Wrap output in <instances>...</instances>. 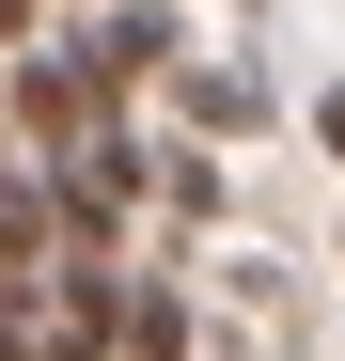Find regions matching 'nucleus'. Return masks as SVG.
<instances>
[{
  "label": "nucleus",
  "instance_id": "6e6552de",
  "mask_svg": "<svg viewBox=\"0 0 345 361\" xmlns=\"http://www.w3.org/2000/svg\"><path fill=\"white\" fill-rule=\"evenodd\" d=\"M314 142H330V157H345V79H330V94H314Z\"/></svg>",
  "mask_w": 345,
  "mask_h": 361
},
{
  "label": "nucleus",
  "instance_id": "423d86ee",
  "mask_svg": "<svg viewBox=\"0 0 345 361\" xmlns=\"http://www.w3.org/2000/svg\"><path fill=\"white\" fill-rule=\"evenodd\" d=\"M220 204H236V189H220V142H189V126H172V142H157V235L189 252V235H204Z\"/></svg>",
  "mask_w": 345,
  "mask_h": 361
},
{
  "label": "nucleus",
  "instance_id": "7ed1b4c3",
  "mask_svg": "<svg viewBox=\"0 0 345 361\" xmlns=\"http://www.w3.org/2000/svg\"><path fill=\"white\" fill-rule=\"evenodd\" d=\"M157 94H172V126H189V142H251L267 110H282V94H267V63H172Z\"/></svg>",
  "mask_w": 345,
  "mask_h": 361
},
{
  "label": "nucleus",
  "instance_id": "39448f33",
  "mask_svg": "<svg viewBox=\"0 0 345 361\" xmlns=\"http://www.w3.org/2000/svg\"><path fill=\"white\" fill-rule=\"evenodd\" d=\"M47 267H63V220H47V173H32V157H0V298H16V283H47Z\"/></svg>",
  "mask_w": 345,
  "mask_h": 361
},
{
  "label": "nucleus",
  "instance_id": "20e7f679",
  "mask_svg": "<svg viewBox=\"0 0 345 361\" xmlns=\"http://www.w3.org/2000/svg\"><path fill=\"white\" fill-rule=\"evenodd\" d=\"M110 361H204V314L172 267H126V314H110Z\"/></svg>",
  "mask_w": 345,
  "mask_h": 361
},
{
  "label": "nucleus",
  "instance_id": "f03ea898",
  "mask_svg": "<svg viewBox=\"0 0 345 361\" xmlns=\"http://www.w3.org/2000/svg\"><path fill=\"white\" fill-rule=\"evenodd\" d=\"M94 126H126V110H110V94L79 79V47H63V32L0 63V142H16V157H79Z\"/></svg>",
  "mask_w": 345,
  "mask_h": 361
},
{
  "label": "nucleus",
  "instance_id": "0eeeda50",
  "mask_svg": "<svg viewBox=\"0 0 345 361\" xmlns=\"http://www.w3.org/2000/svg\"><path fill=\"white\" fill-rule=\"evenodd\" d=\"M16 47H47V0H0V63H16Z\"/></svg>",
  "mask_w": 345,
  "mask_h": 361
},
{
  "label": "nucleus",
  "instance_id": "f257e3e1",
  "mask_svg": "<svg viewBox=\"0 0 345 361\" xmlns=\"http://www.w3.org/2000/svg\"><path fill=\"white\" fill-rule=\"evenodd\" d=\"M47 32L79 47V79H94L110 110H142L172 63H189V0H94V16H47Z\"/></svg>",
  "mask_w": 345,
  "mask_h": 361
}]
</instances>
